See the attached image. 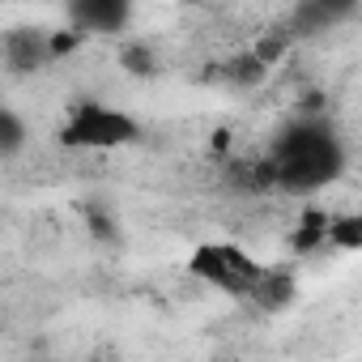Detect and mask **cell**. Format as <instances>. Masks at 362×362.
Returning <instances> with one entry per match:
<instances>
[{
    "label": "cell",
    "mask_w": 362,
    "mask_h": 362,
    "mask_svg": "<svg viewBox=\"0 0 362 362\" xmlns=\"http://www.w3.org/2000/svg\"><path fill=\"white\" fill-rule=\"evenodd\" d=\"M188 273L197 281L230 294V298H252V290L260 286V277L269 273V264H260L239 243H201L188 256Z\"/></svg>",
    "instance_id": "cell-3"
},
{
    "label": "cell",
    "mask_w": 362,
    "mask_h": 362,
    "mask_svg": "<svg viewBox=\"0 0 362 362\" xmlns=\"http://www.w3.org/2000/svg\"><path fill=\"white\" fill-rule=\"evenodd\" d=\"M260 158L269 166L273 188L290 192V197L324 192L345 175V145H341L337 128L324 115H294V119H286L273 132V141H269V149Z\"/></svg>",
    "instance_id": "cell-1"
},
{
    "label": "cell",
    "mask_w": 362,
    "mask_h": 362,
    "mask_svg": "<svg viewBox=\"0 0 362 362\" xmlns=\"http://www.w3.org/2000/svg\"><path fill=\"white\" fill-rule=\"evenodd\" d=\"M362 9V0H298V9L290 18V35H324L349 22Z\"/></svg>",
    "instance_id": "cell-6"
},
{
    "label": "cell",
    "mask_w": 362,
    "mask_h": 362,
    "mask_svg": "<svg viewBox=\"0 0 362 362\" xmlns=\"http://www.w3.org/2000/svg\"><path fill=\"white\" fill-rule=\"evenodd\" d=\"M141 141L136 115H128L115 103L103 98H77L64 119H60V145L64 149H86V153H115Z\"/></svg>",
    "instance_id": "cell-2"
},
{
    "label": "cell",
    "mask_w": 362,
    "mask_h": 362,
    "mask_svg": "<svg viewBox=\"0 0 362 362\" xmlns=\"http://www.w3.org/2000/svg\"><path fill=\"white\" fill-rule=\"evenodd\" d=\"M124 69H128V73H153L149 47H128V52H124Z\"/></svg>",
    "instance_id": "cell-10"
},
{
    "label": "cell",
    "mask_w": 362,
    "mask_h": 362,
    "mask_svg": "<svg viewBox=\"0 0 362 362\" xmlns=\"http://www.w3.org/2000/svg\"><path fill=\"white\" fill-rule=\"evenodd\" d=\"M294 294H298L294 273H290V269H273V264H269V273L260 277V286L252 290V298H247V303H256V311H264V315H277V311H286V307L294 303Z\"/></svg>",
    "instance_id": "cell-7"
},
{
    "label": "cell",
    "mask_w": 362,
    "mask_h": 362,
    "mask_svg": "<svg viewBox=\"0 0 362 362\" xmlns=\"http://www.w3.org/2000/svg\"><path fill=\"white\" fill-rule=\"evenodd\" d=\"M22 145H26V119H22L13 107H5V111H0V153H5V158H18Z\"/></svg>",
    "instance_id": "cell-8"
},
{
    "label": "cell",
    "mask_w": 362,
    "mask_h": 362,
    "mask_svg": "<svg viewBox=\"0 0 362 362\" xmlns=\"http://www.w3.org/2000/svg\"><path fill=\"white\" fill-rule=\"evenodd\" d=\"M60 60V35L43 26H9L5 30V69L13 77H35Z\"/></svg>",
    "instance_id": "cell-4"
},
{
    "label": "cell",
    "mask_w": 362,
    "mask_h": 362,
    "mask_svg": "<svg viewBox=\"0 0 362 362\" xmlns=\"http://www.w3.org/2000/svg\"><path fill=\"white\" fill-rule=\"evenodd\" d=\"M132 22V0H69V26L77 35H124Z\"/></svg>",
    "instance_id": "cell-5"
},
{
    "label": "cell",
    "mask_w": 362,
    "mask_h": 362,
    "mask_svg": "<svg viewBox=\"0 0 362 362\" xmlns=\"http://www.w3.org/2000/svg\"><path fill=\"white\" fill-rule=\"evenodd\" d=\"M328 239L341 243V247H362V214L358 218H337L328 226Z\"/></svg>",
    "instance_id": "cell-9"
}]
</instances>
